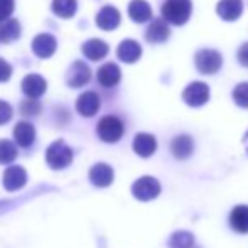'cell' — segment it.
Returning <instances> with one entry per match:
<instances>
[{
	"label": "cell",
	"instance_id": "6da1fadb",
	"mask_svg": "<svg viewBox=\"0 0 248 248\" xmlns=\"http://www.w3.org/2000/svg\"><path fill=\"white\" fill-rule=\"evenodd\" d=\"M193 14L191 0H166L162 3V19L172 26H184Z\"/></svg>",
	"mask_w": 248,
	"mask_h": 248
},
{
	"label": "cell",
	"instance_id": "7a4b0ae2",
	"mask_svg": "<svg viewBox=\"0 0 248 248\" xmlns=\"http://www.w3.org/2000/svg\"><path fill=\"white\" fill-rule=\"evenodd\" d=\"M73 150L62 140H56L46 150V162L51 169H64L71 164Z\"/></svg>",
	"mask_w": 248,
	"mask_h": 248
},
{
	"label": "cell",
	"instance_id": "3957f363",
	"mask_svg": "<svg viewBox=\"0 0 248 248\" xmlns=\"http://www.w3.org/2000/svg\"><path fill=\"white\" fill-rule=\"evenodd\" d=\"M96 132H98V137L103 142H108V144H115L122 139L124 135V124L118 117H113V115H107L98 122V127H96Z\"/></svg>",
	"mask_w": 248,
	"mask_h": 248
},
{
	"label": "cell",
	"instance_id": "277c9868",
	"mask_svg": "<svg viewBox=\"0 0 248 248\" xmlns=\"http://www.w3.org/2000/svg\"><path fill=\"white\" fill-rule=\"evenodd\" d=\"M194 62L199 73L202 75H215L221 69L223 58L215 49H199L194 56Z\"/></svg>",
	"mask_w": 248,
	"mask_h": 248
},
{
	"label": "cell",
	"instance_id": "5b68a950",
	"mask_svg": "<svg viewBox=\"0 0 248 248\" xmlns=\"http://www.w3.org/2000/svg\"><path fill=\"white\" fill-rule=\"evenodd\" d=\"M160 193V184L155 177L144 176L137 179L132 186V194L139 199V201H152L159 196Z\"/></svg>",
	"mask_w": 248,
	"mask_h": 248
},
{
	"label": "cell",
	"instance_id": "8992f818",
	"mask_svg": "<svg viewBox=\"0 0 248 248\" xmlns=\"http://www.w3.org/2000/svg\"><path fill=\"white\" fill-rule=\"evenodd\" d=\"M183 100L186 101L189 107H194V108L202 107V105L209 100V86L201 81L191 83L183 92Z\"/></svg>",
	"mask_w": 248,
	"mask_h": 248
},
{
	"label": "cell",
	"instance_id": "52a82bcc",
	"mask_svg": "<svg viewBox=\"0 0 248 248\" xmlns=\"http://www.w3.org/2000/svg\"><path fill=\"white\" fill-rule=\"evenodd\" d=\"M90 79H92V69L83 61L73 62L71 68L68 69V75H66V81L71 88H81Z\"/></svg>",
	"mask_w": 248,
	"mask_h": 248
},
{
	"label": "cell",
	"instance_id": "ba28073f",
	"mask_svg": "<svg viewBox=\"0 0 248 248\" xmlns=\"http://www.w3.org/2000/svg\"><path fill=\"white\" fill-rule=\"evenodd\" d=\"M20 86H22L24 95L29 96V100H37L46 93L47 83L41 75H27L22 79Z\"/></svg>",
	"mask_w": 248,
	"mask_h": 248
},
{
	"label": "cell",
	"instance_id": "9c48e42d",
	"mask_svg": "<svg viewBox=\"0 0 248 248\" xmlns=\"http://www.w3.org/2000/svg\"><path fill=\"white\" fill-rule=\"evenodd\" d=\"M169 36H170V29L164 19H154L149 24L147 31H145V39L152 44L166 43L169 39Z\"/></svg>",
	"mask_w": 248,
	"mask_h": 248
},
{
	"label": "cell",
	"instance_id": "30bf717a",
	"mask_svg": "<svg viewBox=\"0 0 248 248\" xmlns=\"http://www.w3.org/2000/svg\"><path fill=\"white\" fill-rule=\"evenodd\" d=\"M170 152L177 160H186L194 152V142L189 135H176L170 142Z\"/></svg>",
	"mask_w": 248,
	"mask_h": 248
},
{
	"label": "cell",
	"instance_id": "8fae6325",
	"mask_svg": "<svg viewBox=\"0 0 248 248\" xmlns=\"http://www.w3.org/2000/svg\"><path fill=\"white\" fill-rule=\"evenodd\" d=\"M243 12V0H219L216 5V14L226 22L236 20Z\"/></svg>",
	"mask_w": 248,
	"mask_h": 248
},
{
	"label": "cell",
	"instance_id": "7c38bea8",
	"mask_svg": "<svg viewBox=\"0 0 248 248\" xmlns=\"http://www.w3.org/2000/svg\"><path fill=\"white\" fill-rule=\"evenodd\" d=\"M27 183V172L20 166H10L3 172V186L7 191H17Z\"/></svg>",
	"mask_w": 248,
	"mask_h": 248
},
{
	"label": "cell",
	"instance_id": "4fadbf2b",
	"mask_svg": "<svg viewBox=\"0 0 248 248\" xmlns=\"http://www.w3.org/2000/svg\"><path fill=\"white\" fill-rule=\"evenodd\" d=\"M120 24V12L113 5H105L96 14V26L103 31H113Z\"/></svg>",
	"mask_w": 248,
	"mask_h": 248
},
{
	"label": "cell",
	"instance_id": "5bb4252c",
	"mask_svg": "<svg viewBox=\"0 0 248 248\" xmlns=\"http://www.w3.org/2000/svg\"><path fill=\"white\" fill-rule=\"evenodd\" d=\"M76 110L83 117H93L100 110V96L95 92H85L76 100Z\"/></svg>",
	"mask_w": 248,
	"mask_h": 248
},
{
	"label": "cell",
	"instance_id": "9a60e30c",
	"mask_svg": "<svg viewBox=\"0 0 248 248\" xmlns=\"http://www.w3.org/2000/svg\"><path fill=\"white\" fill-rule=\"evenodd\" d=\"M117 56H118V59H120V61L132 64V62H135V61H139V59H140L142 47H140V44H139L137 41L125 39V41H122V43L118 44Z\"/></svg>",
	"mask_w": 248,
	"mask_h": 248
},
{
	"label": "cell",
	"instance_id": "2e32d148",
	"mask_svg": "<svg viewBox=\"0 0 248 248\" xmlns=\"http://www.w3.org/2000/svg\"><path fill=\"white\" fill-rule=\"evenodd\" d=\"M56 47H58V43H56L54 36H51V34H39V36H36L32 41L34 54L44 59L51 58V56L54 54Z\"/></svg>",
	"mask_w": 248,
	"mask_h": 248
},
{
	"label": "cell",
	"instance_id": "e0dca14e",
	"mask_svg": "<svg viewBox=\"0 0 248 248\" xmlns=\"http://www.w3.org/2000/svg\"><path fill=\"white\" fill-rule=\"evenodd\" d=\"M96 78H98V83L101 86L111 88V86L118 85V81H120V78H122V71L115 62H107V64H103L98 69Z\"/></svg>",
	"mask_w": 248,
	"mask_h": 248
},
{
	"label": "cell",
	"instance_id": "ac0fdd59",
	"mask_svg": "<svg viewBox=\"0 0 248 248\" xmlns=\"http://www.w3.org/2000/svg\"><path fill=\"white\" fill-rule=\"evenodd\" d=\"M90 181L98 187H107L113 183V169L108 164H96L90 170Z\"/></svg>",
	"mask_w": 248,
	"mask_h": 248
},
{
	"label": "cell",
	"instance_id": "d6986e66",
	"mask_svg": "<svg viewBox=\"0 0 248 248\" xmlns=\"http://www.w3.org/2000/svg\"><path fill=\"white\" fill-rule=\"evenodd\" d=\"M128 16L134 22L144 24L152 17V9L145 0H132L128 3Z\"/></svg>",
	"mask_w": 248,
	"mask_h": 248
},
{
	"label": "cell",
	"instance_id": "ffe728a7",
	"mask_svg": "<svg viewBox=\"0 0 248 248\" xmlns=\"http://www.w3.org/2000/svg\"><path fill=\"white\" fill-rule=\"evenodd\" d=\"M14 139L20 147H29L36 139V128L29 122H19L14 128Z\"/></svg>",
	"mask_w": 248,
	"mask_h": 248
},
{
	"label": "cell",
	"instance_id": "44dd1931",
	"mask_svg": "<svg viewBox=\"0 0 248 248\" xmlns=\"http://www.w3.org/2000/svg\"><path fill=\"white\" fill-rule=\"evenodd\" d=\"M157 149V140L150 134H137L134 139V150L140 157H150Z\"/></svg>",
	"mask_w": 248,
	"mask_h": 248
},
{
	"label": "cell",
	"instance_id": "7402d4cb",
	"mask_svg": "<svg viewBox=\"0 0 248 248\" xmlns=\"http://www.w3.org/2000/svg\"><path fill=\"white\" fill-rule=\"evenodd\" d=\"M81 51L92 61H100L108 54V44L100 39H90L81 46Z\"/></svg>",
	"mask_w": 248,
	"mask_h": 248
},
{
	"label": "cell",
	"instance_id": "603a6c76",
	"mask_svg": "<svg viewBox=\"0 0 248 248\" xmlns=\"http://www.w3.org/2000/svg\"><path fill=\"white\" fill-rule=\"evenodd\" d=\"M230 226L236 233H248V206H236L230 213Z\"/></svg>",
	"mask_w": 248,
	"mask_h": 248
},
{
	"label": "cell",
	"instance_id": "cb8c5ba5",
	"mask_svg": "<svg viewBox=\"0 0 248 248\" xmlns=\"http://www.w3.org/2000/svg\"><path fill=\"white\" fill-rule=\"evenodd\" d=\"M20 36V24L16 19H7L0 22V43H14Z\"/></svg>",
	"mask_w": 248,
	"mask_h": 248
},
{
	"label": "cell",
	"instance_id": "d4e9b609",
	"mask_svg": "<svg viewBox=\"0 0 248 248\" xmlns=\"http://www.w3.org/2000/svg\"><path fill=\"white\" fill-rule=\"evenodd\" d=\"M76 0H52V12L62 19H69L76 14Z\"/></svg>",
	"mask_w": 248,
	"mask_h": 248
},
{
	"label": "cell",
	"instance_id": "484cf974",
	"mask_svg": "<svg viewBox=\"0 0 248 248\" xmlns=\"http://www.w3.org/2000/svg\"><path fill=\"white\" fill-rule=\"evenodd\" d=\"M194 236L189 232H176L169 238V248H193Z\"/></svg>",
	"mask_w": 248,
	"mask_h": 248
},
{
	"label": "cell",
	"instance_id": "4316f807",
	"mask_svg": "<svg viewBox=\"0 0 248 248\" xmlns=\"http://www.w3.org/2000/svg\"><path fill=\"white\" fill-rule=\"evenodd\" d=\"M17 157V149L10 140H0V164H10Z\"/></svg>",
	"mask_w": 248,
	"mask_h": 248
},
{
	"label": "cell",
	"instance_id": "83f0119b",
	"mask_svg": "<svg viewBox=\"0 0 248 248\" xmlns=\"http://www.w3.org/2000/svg\"><path fill=\"white\" fill-rule=\"evenodd\" d=\"M233 100L238 107L248 108V83H240L233 90Z\"/></svg>",
	"mask_w": 248,
	"mask_h": 248
},
{
	"label": "cell",
	"instance_id": "f1b7e54d",
	"mask_svg": "<svg viewBox=\"0 0 248 248\" xmlns=\"http://www.w3.org/2000/svg\"><path fill=\"white\" fill-rule=\"evenodd\" d=\"M20 113L26 117H36L41 113V105L37 100H27L20 103Z\"/></svg>",
	"mask_w": 248,
	"mask_h": 248
},
{
	"label": "cell",
	"instance_id": "f546056e",
	"mask_svg": "<svg viewBox=\"0 0 248 248\" xmlns=\"http://www.w3.org/2000/svg\"><path fill=\"white\" fill-rule=\"evenodd\" d=\"M14 10V0H0V22L7 20Z\"/></svg>",
	"mask_w": 248,
	"mask_h": 248
},
{
	"label": "cell",
	"instance_id": "4dcf8cb0",
	"mask_svg": "<svg viewBox=\"0 0 248 248\" xmlns=\"http://www.w3.org/2000/svg\"><path fill=\"white\" fill-rule=\"evenodd\" d=\"M12 118V107L7 101L0 100V125H5Z\"/></svg>",
	"mask_w": 248,
	"mask_h": 248
},
{
	"label": "cell",
	"instance_id": "1f68e13d",
	"mask_svg": "<svg viewBox=\"0 0 248 248\" xmlns=\"http://www.w3.org/2000/svg\"><path fill=\"white\" fill-rule=\"evenodd\" d=\"M10 75H12V66L5 59L0 58V83H5L10 78Z\"/></svg>",
	"mask_w": 248,
	"mask_h": 248
},
{
	"label": "cell",
	"instance_id": "d6a6232c",
	"mask_svg": "<svg viewBox=\"0 0 248 248\" xmlns=\"http://www.w3.org/2000/svg\"><path fill=\"white\" fill-rule=\"evenodd\" d=\"M236 58H238V62H240V64L245 66V68H248V43H243L242 46H240Z\"/></svg>",
	"mask_w": 248,
	"mask_h": 248
},
{
	"label": "cell",
	"instance_id": "836d02e7",
	"mask_svg": "<svg viewBox=\"0 0 248 248\" xmlns=\"http://www.w3.org/2000/svg\"><path fill=\"white\" fill-rule=\"evenodd\" d=\"M243 145H245V150H247V154H248V132L245 134V137H243Z\"/></svg>",
	"mask_w": 248,
	"mask_h": 248
}]
</instances>
